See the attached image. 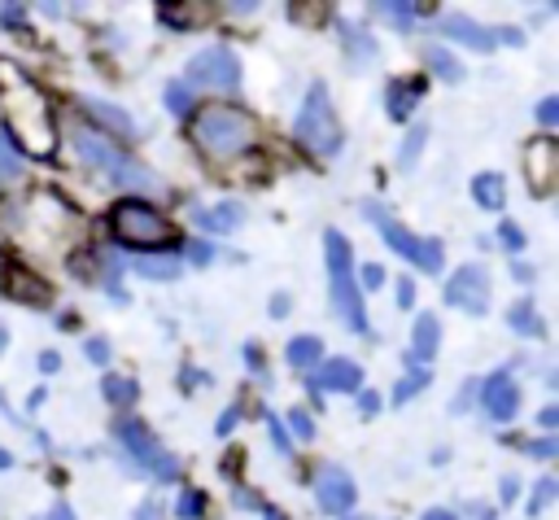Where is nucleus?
<instances>
[{
  "label": "nucleus",
  "instance_id": "f257e3e1",
  "mask_svg": "<svg viewBox=\"0 0 559 520\" xmlns=\"http://www.w3.org/2000/svg\"><path fill=\"white\" fill-rule=\"evenodd\" d=\"M4 131L17 135V144L26 153H39V157L52 153V144H57L52 114H48L44 96L31 83H13L9 87V96H4Z\"/></svg>",
  "mask_w": 559,
  "mask_h": 520
},
{
  "label": "nucleus",
  "instance_id": "f03ea898",
  "mask_svg": "<svg viewBox=\"0 0 559 520\" xmlns=\"http://www.w3.org/2000/svg\"><path fill=\"white\" fill-rule=\"evenodd\" d=\"M109 232H114L122 245H131V249H175V245H179L175 223H170L162 210H153L148 201H140V197L114 201V210H109Z\"/></svg>",
  "mask_w": 559,
  "mask_h": 520
},
{
  "label": "nucleus",
  "instance_id": "7ed1b4c3",
  "mask_svg": "<svg viewBox=\"0 0 559 520\" xmlns=\"http://www.w3.org/2000/svg\"><path fill=\"white\" fill-rule=\"evenodd\" d=\"M323 249H328V275H332V306L345 319L349 332H367V306H362V288L354 280V249L349 240L328 227L323 232Z\"/></svg>",
  "mask_w": 559,
  "mask_h": 520
},
{
  "label": "nucleus",
  "instance_id": "20e7f679",
  "mask_svg": "<svg viewBox=\"0 0 559 520\" xmlns=\"http://www.w3.org/2000/svg\"><path fill=\"white\" fill-rule=\"evenodd\" d=\"M192 140L210 157H236L253 144V122L231 105H210L192 114Z\"/></svg>",
  "mask_w": 559,
  "mask_h": 520
},
{
  "label": "nucleus",
  "instance_id": "39448f33",
  "mask_svg": "<svg viewBox=\"0 0 559 520\" xmlns=\"http://www.w3.org/2000/svg\"><path fill=\"white\" fill-rule=\"evenodd\" d=\"M297 140L319 157H332L341 149V118L332 109L328 83H319V79L306 87V101H301V114H297Z\"/></svg>",
  "mask_w": 559,
  "mask_h": 520
},
{
  "label": "nucleus",
  "instance_id": "423d86ee",
  "mask_svg": "<svg viewBox=\"0 0 559 520\" xmlns=\"http://www.w3.org/2000/svg\"><path fill=\"white\" fill-rule=\"evenodd\" d=\"M362 214L376 223V232L384 236V245L393 249V253H402L411 267H419L424 275H437L441 271V240H432V236H415L411 227H402L384 205H376V201H362Z\"/></svg>",
  "mask_w": 559,
  "mask_h": 520
},
{
  "label": "nucleus",
  "instance_id": "0eeeda50",
  "mask_svg": "<svg viewBox=\"0 0 559 520\" xmlns=\"http://www.w3.org/2000/svg\"><path fill=\"white\" fill-rule=\"evenodd\" d=\"M118 441L131 450V459H140V468L148 472V476H157V481H175L179 476V463H175V454L144 428V424H135V419H122L118 428Z\"/></svg>",
  "mask_w": 559,
  "mask_h": 520
},
{
  "label": "nucleus",
  "instance_id": "6e6552de",
  "mask_svg": "<svg viewBox=\"0 0 559 520\" xmlns=\"http://www.w3.org/2000/svg\"><path fill=\"white\" fill-rule=\"evenodd\" d=\"M183 83H188V87L197 83V87L236 92V87H240V61H236V52H231V48L210 44V48H201V52L188 61V79H183Z\"/></svg>",
  "mask_w": 559,
  "mask_h": 520
},
{
  "label": "nucleus",
  "instance_id": "1a4fd4ad",
  "mask_svg": "<svg viewBox=\"0 0 559 520\" xmlns=\"http://www.w3.org/2000/svg\"><path fill=\"white\" fill-rule=\"evenodd\" d=\"M454 310H467V315H485L489 310V297H493V288H489V271L480 267V262H467V267H459L450 280H445V293H441Z\"/></svg>",
  "mask_w": 559,
  "mask_h": 520
},
{
  "label": "nucleus",
  "instance_id": "9d476101",
  "mask_svg": "<svg viewBox=\"0 0 559 520\" xmlns=\"http://www.w3.org/2000/svg\"><path fill=\"white\" fill-rule=\"evenodd\" d=\"M74 144H79V153L87 157V162H96V166H105V170H114L118 179H127V184H135V188H153V175L148 170H140V166H131L109 140H100V135H92V131H74Z\"/></svg>",
  "mask_w": 559,
  "mask_h": 520
},
{
  "label": "nucleus",
  "instance_id": "9b49d317",
  "mask_svg": "<svg viewBox=\"0 0 559 520\" xmlns=\"http://www.w3.org/2000/svg\"><path fill=\"white\" fill-rule=\"evenodd\" d=\"M354 498H358V489H354V476H349L345 468L323 463V468L314 472V503H319V511H328V516H349Z\"/></svg>",
  "mask_w": 559,
  "mask_h": 520
},
{
  "label": "nucleus",
  "instance_id": "f8f14e48",
  "mask_svg": "<svg viewBox=\"0 0 559 520\" xmlns=\"http://www.w3.org/2000/svg\"><path fill=\"white\" fill-rule=\"evenodd\" d=\"M0 288H4L13 302H26V306H48V302H52V288H48L35 271H26L22 262H13V258L0 262Z\"/></svg>",
  "mask_w": 559,
  "mask_h": 520
},
{
  "label": "nucleus",
  "instance_id": "ddd939ff",
  "mask_svg": "<svg viewBox=\"0 0 559 520\" xmlns=\"http://www.w3.org/2000/svg\"><path fill=\"white\" fill-rule=\"evenodd\" d=\"M480 406L489 411V419H498V424H507V419H515V411H520V389H515V380H511V371L502 367V371H493L485 385H480Z\"/></svg>",
  "mask_w": 559,
  "mask_h": 520
},
{
  "label": "nucleus",
  "instance_id": "4468645a",
  "mask_svg": "<svg viewBox=\"0 0 559 520\" xmlns=\"http://www.w3.org/2000/svg\"><path fill=\"white\" fill-rule=\"evenodd\" d=\"M555 162H559V149H555L546 135L524 149V175H528L533 192H546V188L555 184Z\"/></svg>",
  "mask_w": 559,
  "mask_h": 520
},
{
  "label": "nucleus",
  "instance_id": "2eb2a0df",
  "mask_svg": "<svg viewBox=\"0 0 559 520\" xmlns=\"http://www.w3.org/2000/svg\"><path fill=\"white\" fill-rule=\"evenodd\" d=\"M362 385V367L358 363H349V358H328V363H319L314 367V376H310V389H341V393H354Z\"/></svg>",
  "mask_w": 559,
  "mask_h": 520
},
{
  "label": "nucleus",
  "instance_id": "dca6fc26",
  "mask_svg": "<svg viewBox=\"0 0 559 520\" xmlns=\"http://www.w3.org/2000/svg\"><path fill=\"white\" fill-rule=\"evenodd\" d=\"M441 31H445L450 39H459V44L476 48V52L493 48V31H489V26H480V22H472V17H463V13H450V17H441Z\"/></svg>",
  "mask_w": 559,
  "mask_h": 520
},
{
  "label": "nucleus",
  "instance_id": "f3484780",
  "mask_svg": "<svg viewBox=\"0 0 559 520\" xmlns=\"http://www.w3.org/2000/svg\"><path fill=\"white\" fill-rule=\"evenodd\" d=\"M437 345H441V323H437V315L424 310L415 319V328H411V358H415V367L428 363V358H437Z\"/></svg>",
  "mask_w": 559,
  "mask_h": 520
},
{
  "label": "nucleus",
  "instance_id": "a211bd4d",
  "mask_svg": "<svg viewBox=\"0 0 559 520\" xmlns=\"http://www.w3.org/2000/svg\"><path fill=\"white\" fill-rule=\"evenodd\" d=\"M419 96H424V79H419V83H397V79H393V83H384L389 118H397V122H402V118H411V114H415V101H419Z\"/></svg>",
  "mask_w": 559,
  "mask_h": 520
},
{
  "label": "nucleus",
  "instance_id": "6ab92c4d",
  "mask_svg": "<svg viewBox=\"0 0 559 520\" xmlns=\"http://www.w3.org/2000/svg\"><path fill=\"white\" fill-rule=\"evenodd\" d=\"M419 57H424V66H428L437 79H445V83H459V79H463V66L454 61L450 48H441V44H419Z\"/></svg>",
  "mask_w": 559,
  "mask_h": 520
},
{
  "label": "nucleus",
  "instance_id": "aec40b11",
  "mask_svg": "<svg viewBox=\"0 0 559 520\" xmlns=\"http://www.w3.org/2000/svg\"><path fill=\"white\" fill-rule=\"evenodd\" d=\"M192 218H197V227H205V232H231V227L245 218V210H240L236 201H223V205H214V210H192Z\"/></svg>",
  "mask_w": 559,
  "mask_h": 520
},
{
  "label": "nucleus",
  "instance_id": "412c9836",
  "mask_svg": "<svg viewBox=\"0 0 559 520\" xmlns=\"http://www.w3.org/2000/svg\"><path fill=\"white\" fill-rule=\"evenodd\" d=\"M472 197H476V205H480V210H502V201H507L502 175H493V170H480V175L472 179Z\"/></svg>",
  "mask_w": 559,
  "mask_h": 520
},
{
  "label": "nucleus",
  "instance_id": "4be33fe9",
  "mask_svg": "<svg viewBox=\"0 0 559 520\" xmlns=\"http://www.w3.org/2000/svg\"><path fill=\"white\" fill-rule=\"evenodd\" d=\"M284 358L306 371V367H314V363L323 358V341H319V336H293V341L284 345Z\"/></svg>",
  "mask_w": 559,
  "mask_h": 520
},
{
  "label": "nucleus",
  "instance_id": "5701e85b",
  "mask_svg": "<svg viewBox=\"0 0 559 520\" xmlns=\"http://www.w3.org/2000/svg\"><path fill=\"white\" fill-rule=\"evenodd\" d=\"M507 323H511V332H520V336H546V328H542V315L533 310V302H528V297L511 306Z\"/></svg>",
  "mask_w": 559,
  "mask_h": 520
},
{
  "label": "nucleus",
  "instance_id": "b1692460",
  "mask_svg": "<svg viewBox=\"0 0 559 520\" xmlns=\"http://www.w3.org/2000/svg\"><path fill=\"white\" fill-rule=\"evenodd\" d=\"M100 393L114 402V406H131L135 402V380H127V376H105V385H100Z\"/></svg>",
  "mask_w": 559,
  "mask_h": 520
},
{
  "label": "nucleus",
  "instance_id": "393cba45",
  "mask_svg": "<svg viewBox=\"0 0 559 520\" xmlns=\"http://www.w3.org/2000/svg\"><path fill=\"white\" fill-rule=\"evenodd\" d=\"M135 271L148 275V280H175L179 275V262H175V253L170 258H135Z\"/></svg>",
  "mask_w": 559,
  "mask_h": 520
},
{
  "label": "nucleus",
  "instance_id": "a878e982",
  "mask_svg": "<svg viewBox=\"0 0 559 520\" xmlns=\"http://www.w3.org/2000/svg\"><path fill=\"white\" fill-rule=\"evenodd\" d=\"M393 26H411L415 13H424V4H411V0H389V4H376Z\"/></svg>",
  "mask_w": 559,
  "mask_h": 520
},
{
  "label": "nucleus",
  "instance_id": "bb28decb",
  "mask_svg": "<svg viewBox=\"0 0 559 520\" xmlns=\"http://www.w3.org/2000/svg\"><path fill=\"white\" fill-rule=\"evenodd\" d=\"M100 122H109L118 135H131V118H122V109H114V105H100V101H83Z\"/></svg>",
  "mask_w": 559,
  "mask_h": 520
},
{
  "label": "nucleus",
  "instance_id": "cd10ccee",
  "mask_svg": "<svg viewBox=\"0 0 559 520\" xmlns=\"http://www.w3.org/2000/svg\"><path fill=\"white\" fill-rule=\"evenodd\" d=\"M424 385H428V371H424V367H415L411 376H402V380H397V389H393V406L411 402V398H415V393H419Z\"/></svg>",
  "mask_w": 559,
  "mask_h": 520
},
{
  "label": "nucleus",
  "instance_id": "c85d7f7f",
  "mask_svg": "<svg viewBox=\"0 0 559 520\" xmlns=\"http://www.w3.org/2000/svg\"><path fill=\"white\" fill-rule=\"evenodd\" d=\"M201 511H205V494H201V489H183L179 503H175V516H179V520H197Z\"/></svg>",
  "mask_w": 559,
  "mask_h": 520
},
{
  "label": "nucleus",
  "instance_id": "c756f323",
  "mask_svg": "<svg viewBox=\"0 0 559 520\" xmlns=\"http://www.w3.org/2000/svg\"><path fill=\"white\" fill-rule=\"evenodd\" d=\"M166 105H170L175 114H192V87H188L183 79H175V83L166 87Z\"/></svg>",
  "mask_w": 559,
  "mask_h": 520
},
{
  "label": "nucleus",
  "instance_id": "7c9ffc66",
  "mask_svg": "<svg viewBox=\"0 0 559 520\" xmlns=\"http://www.w3.org/2000/svg\"><path fill=\"white\" fill-rule=\"evenodd\" d=\"M424 135H428V122L411 127V135H406V144H402V153H397V166H411V162H415V153L424 149Z\"/></svg>",
  "mask_w": 559,
  "mask_h": 520
},
{
  "label": "nucleus",
  "instance_id": "2f4dec72",
  "mask_svg": "<svg viewBox=\"0 0 559 520\" xmlns=\"http://www.w3.org/2000/svg\"><path fill=\"white\" fill-rule=\"evenodd\" d=\"M266 428H271V441L280 446V454H293V437H288V428L280 424V415H275V411H266Z\"/></svg>",
  "mask_w": 559,
  "mask_h": 520
},
{
  "label": "nucleus",
  "instance_id": "473e14b6",
  "mask_svg": "<svg viewBox=\"0 0 559 520\" xmlns=\"http://www.w3.org/2000/svg\"><path fill=\"white\" fill-rule=\"evenodd\" d=\"M17 170H22V157H17L13 149H9V135L0 131V175L9 179V175H17Z\"/></svg>",
  "mask_w": 559,
  "mask_h": 520
},
{
  "label": "nucleus",
  "instance_id": "72a5a7b5",
  "mask_svg": "<svg viewBox=\"0 0 559 520\" xmlns=\"http://www.w3.org/2000/svg\"><path fill=\"white\" fill-rule=\"evenodd\" d=\"M555 489H559V485H555L550 476H542V481H537V489H533V503H528V507H533V511H542V507L555 498Z\"/></svg>",
  "mask_w": 559,
  "mask_h": 520
},
{
  "label": "nucleus",
  "instance_id": "f704fd0d",
  "mask_svg": "<svg viewBox=\"0 0 559 520\" xmlns=\"http://www.w3.org/2000/svg\"><path fill=\"white\" fill-rule=\"evenodd\" d=\"M537 122H542V127H555V122H559V96H546V101L537 105Z\"/></svg>",
  "mask_w": 559,
  "mask_h": 520
},
{
  "label": "nucleus",
  "instance_id": "c9c22d12",
  "mask_svg": "<svg viewBox=\"0 0 559 520\" xmlns=\"http://www.w3.org/2000/svg\"><path fill=\"white\" fill-rule=\"evenodd\" d=\"M498 240H502L507 249H524V232H520L515 223H502V227H498Z\"/></svg>",
  "mask_w": 559,
  "mask_h": 520
},
{
  "label": "nucleus",
  "instance_id": "e433bc0d",
  "mask_svg": "<svg viewBox=\"0 0 559 520\" xmlns=\"http://www.w3.org/2000/svg\"><path fill=\"white\" fill-rule=\"evenodd\" d=\"M288 424H293V433H297V437H314V424H310V415H306V411H293V415H288Z\"/></svg>",
  "mask_w": 559,
  "mask_h": 520
},
{
  "label": "nucleus",
  "instance_id": "4c0bfd02",
  "mask_svg": "<svg viewBox=\"0 0 559 520\" xmlns=\"http://www.w3.org/2000/svg\"><path fill=\"white\" fill-rule=\"evenodd\" d=\"M362 284H367V288H380V284H384V267H380V262H367V267H362Z\"/></svg>",
  "mask_w": 559,
  "mask_h": 520
},
{
  "label": "nucleus",
  "instance_id": "58836bf2",
  "mask_svg": "<svg viewBox=\"0 0 559 520\" xmlns=\"http://www.w3.org/2000/svg\"><path fill=\"white\" fill-rule=\"evenodd\" d=\"M87 358H92V363H105V358H109L105 336H87Z\"/></svg>",
  "mask_w": 559,
  "mask_h": 520
},
{
  "label": "nucleus",
  "instance_id": "ea45409f",
  "mask_svg": "<svg viewBox=\"0 0 559 520\" xmlns=\"http://www.w3.org/2000/svg\"><path fill=\"white\" fill-rule=\"evenodd\" d=\"M524 450H528V454H533V459H550V454H555V450H559V446H555V441H550V437H546V441H524Z\"/></svg>",
  "mask_w": 559,
  "mask_h": 520
},
{
  "label": "nucleus",
  "instance_id": "a19ab883",
  "mask_svg": "<svg viewBox=\"0 0 559 520\" xmlns=\"http://www.w3.org/2000/svg\"><path fill=\"white\" fill-rule=\"evenodd\" d=\"M411 302H415V280H397V306L411 310Z\"/></svg>",
  "mask_w": 559,
  "mask_h": 520
},
{
  "label": "nucleus",
  "instance_id": "79ce46f5",
  "mask_svg": "<svg viewBox=\"0 0 559 520\" xmlns=\"http://www.w3.org/2000/svg\"><path fill=\"white\" fill-rule=\"evenodd\" d=\"M188 253H192V262H210V258H214V249H210L205 240H192V245H188Z\"/></svg>",
  "mask_w": 559,
  "mask_h": 520
},
{
  "label": "nucleus",
  "instance_id": "37998d69",
  "mask_svg": "<svg viewBox=\"0 0 559 520\" xmlns=\"http://www.w3.org/2000/svg\"><path fill=\"white\" fill-rule=\"evenodd\" d=\"M39 520H74V511H70L66 503H57V507H52L48 516H39Z\"/></svg>",
  "mask_w": 559,
  "mask_h": 520
},
{
  "label": "nucleus",
  "instance_id": "c03bdc74",
  "mask_svg": "<svg viewBox=\"0 0 559 520\" xmlns=\"http://www.w3.org/2000/svg\"><path fill=\"white\" fill-rule=\"evenodd\" d=\"M236 415H240L236 406H231V411H223V415H218V433H231V424H236Z\"/></svg>",
  "mask_w": 559,
  "mask_h": 520
},
{
  "label": "nucleus",
  "instance_id": "a18cd8bd",
  "mask_svg": "<svg viewBox=\"0 0 559 520\" xmlns=\"http://www.w3.org/2000/svg\"><path fill=\"white\" fill-rule=\"evenodd\" d=\"M0 17H4L9 26H13V22H22V4H4V13H0Z\"/></svg>",
  "mask_w": 559,
  "mask_h": 520
},
{
  "label": "nucleus",
  "instance_id": "49530a36",
  "mask_svg": "<svg viewBox=\"0 0 559 520\" xmlns=\"http://www.w3.org/2000/svg\"><path fill=\"white\" fill-rule=\"evenodd\" d=\"M39 367H44V371H57V367H61V354H52V350H48V354L39 358Z\"/></svg>",
  "mask_w": 559,
  "mask_h": 520
},
{
  "label": "nucleus",
  "instance_id": "de8ad7c7",
  "mask_svg": "<svg viewBox=\"0 0 559 520\" xmlns=\"http://www.w3.org/2000/svg\"><path fill=\"white\" fill-rule=\"evenodd\" d=\"M419 520H459V516H454V511H441V507H432V511H424Z\"/></svg>",
  "mask_w": 559,
  "mask_h": 520
},
{
  "label": "nucleus",
  "instance_id": "09e8293b",
  "mask_svg": "<svg viewBox=\"0 0 559 520\" xmlns=\"http://www.w3.org/2000/svg\"><path fill=\"white\" fill-rule=\"evenodd\" d=\"M555 424H559V411H555V406H546V411H542V428H555Z\"/></svg>",
  "mask_w": 559,
  "mask_h": 520
},
{
  "label": "nucleus",
  "instance_id": "8fccbe9b",
  "mask_svg": "<svg viewBox=\"0 0 559 520\" xmlns=\"http://www.w3.org/2000/svg\"><path fill=\"white\" fill-rule=\"evenodd\" d=\"M236 507H258V498L249 489H236Z\"/></svg>",
  "mask_w": 559,
  "mask_h": 520
},
{
  "label": "nucleus",
  "instance_id": "3c124183",
  "mask_svg": "<svg viewBox=\"0 0 559 520\" xmlns=\"http://www.w3.org/2000/svg\"><path fill=\"white\" fill-rule=\"evenodd\" d=\"M288 310V297H271V315H284Z\"/></svg>",
  "mask_w": 559,
  "mask_h": 520
},
{
  "label": "nucleus",
  "instance_id": "603ef678",
  "mask_svg": "<svg viewBox=\"0 0 559 520\" xmlns=\"http://www.w3.org/2000/svg\"><path fill=\"white\" fill-rule=\"evenodd\" d=\"M0 468H13V454L9 450H0Z\"/></svg>",
  "mask_w": 559,
  "mask_h": 520
},
{
  "label": "nucleus",
  "instance_id": "864d4df0",
  "mask_svg": "<svg viewBox=\"0 0 559 520\" xmlns=\"http://www.w3.org/2000/svg\"><path fill=\"white\" fill-rule=\"evenodd\" d=\"M266 520H284V511H275V507H266Z\"/></svg>",
  "mask_w": 559,
  "mask_h": 520
},
{
  "label": "nucleus",
  "instance_id": "5fc2aeb1",
  "mask_svg": "<svg viewBox=\"0 0 559 520\" xmlns=\"http://www.w3.org/2000/svg\"><path fill=\"white\" fill-rule=\"evenodd\" d=\"M4 341H9V336H4V328H0V350H4Z\"/></svg>",
  "mask_w": 559,
  "mask_h": 520
},
{
  "label": "nucleus",
  "instance_id": "6e6d98bb",
  "mask_svg": "<svg viewBox=\"0 0 559 520\" xmlns=\"http://www.w3.org/2000/svg\"><path fill=\"white\" fill-rule=\"evenodd\" d=\"M345 520H371V516H345Z\"/></svg>",
  "mask_w": 559,
  "mask_h": 520
},
{
  "label": "nucleus",
  "instance_id": "4d7b16f0",
  "mask_svg": "<svg viewBox=\"0 0 559 520\" xmlns=\"http://www.w3.org/2000/svg\"><path fill=\"white\" fill-rule=\"evenodd\" d=\"M485 520H498V516H493V511H489V516H485Z\"/></svg>",
  "mask_w": 559,
  "mask_h": 520
}]
</instances>
